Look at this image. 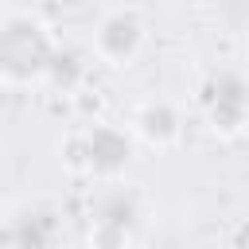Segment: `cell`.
<instances>
[{"label":"cell","instance_id":"obj_1","mask_svg":"<svg viewBox=\"0 0 249 249\" xmlns=\"http://www.w3.org/2000/svg\"><path fill=\"white\" fill-rule=\"evenodd\" d=\"M62 51L54 23L27 4L0 8V82L4 89H47L51 66Z\"/></svg>","mask_w":249,"mask_h":249},{"label":"cell","instance_id":"obj_2","mask_svg":"<svg viewBox=\"0 0 249 249\" xmlns=\"http://www.w3.org/2000/svg\"><path fill=\"white\" fill-rule=\"evenodd\" d=\"M136 152H140V144L132 140L124 121L117 124L105 117H89V121L74 124L66 132V140L58 144V160L66 163V171L74 179H86L89 187L124 183L136 163Z\"/></svg>","mask_w":249,"mask_h":249},{"label":"cell","instance_id":"obj_3","mask_svg":"<svg viewBox=\"0 0 249 249\" xmlns=\"http://www.w3.org/2000/svg\"><path fill=\"white\" fill-rule=\"evenodd\" d=\"M152 226V198L132 183L89 187L86 198V245L89 249H140Z\"/></svg>","mask_w":249,"mask_h":249},{"label":"cell","instance_id":"obj_4","mask_svg":"<svg viewBox=\"0 0 249 249\" xmlns=\"http://www.w3.org/2000/svg\"><path fill=\"white\" fill-rule=\"evenodd\" d=\"M78 222L51 191H19L4 202L0 249H74Z\"/></svg>","mask_w":249,"mask_h":249},{"label":"cell","instance_id":"obj_5","mask_svg":"<svg viewBox=\"0 0 249 249\" xmlns=\"http://www.w3.org/2000/svg\"><path fill=\"white\" fill-rule=\"evenodd\" d=\"M191 117L218 140H237L249 132V66L214 62L198 74L191 97Z\"/></svg>","mask_w":249,"mask_h":249},{"label":"cell","instance_id":"obj_6","mask_svg":"<svg viewBox=\"0 0 249 249\" xmlns=\"http://www.w3.org/2000/svg\"><path fill=\"white\" fill-rule=\"evenodd\" d=\"M152 47V19L140 4H105L86 31V54L105 70H132Z\"/></svg>","mask_w":249,"mask_h":249},{"label":"cell","instance_id":"obj_7","mask_svg":"<svg viewBox=\"0 0 249 249\" xmlns=\"http://www.w3.org/2000/svg\"><path fill=\"white\" fill-rule=\"evenodd\" d=\"M187 121H191V105L183 97L148 93V97L132 101V109L124 117V128L148 152H175L187 136Z\"/></svg>","mask_w":249,"mask_h":249},{"label":"cell","instance_id":"obj_8","mask_svg":"<svg viewBox=\"0 0 249 249\" xmlns=\"http://www.w3.org/2000/svg\"><path fill=\"white\" fill-rule=\"evenodd\" d=\"M245 54H249V23H245Z\"/></svg>","mask_w":249,"mask_h":249}]
</instances>
